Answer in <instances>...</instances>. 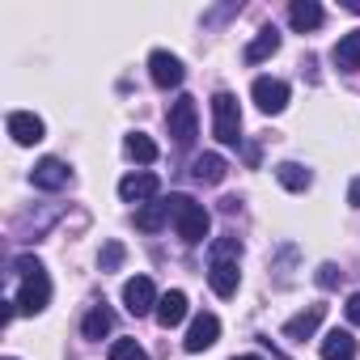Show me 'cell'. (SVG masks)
I'll return each mask as SVG.
<instances>
[{"label":"cell","mask_w":360,"mask_h":360,"mask_svg":"<svg viewBox=\"0 0 360 360\" xmlns=\"http://www.w3.org/2000/svg\"><path fill=\"white\" fill-rule=\"evenodd\" d=\"M165 208H169V221H174L178 238H183L187 246H200V242L208 238L212 217H208V208H204V204H195L191 195H169V200H165Z\"/></svg>","instance_id":"6da1fadb"},{"label":"cell","mask_w":360,"mask_h":360,"mask_svg":"<svg viewBox=\"0 0 360 360\" xmlns=\"http://www.w3.org/2000/svg\"><path fill=\"white\" fill-rule=\"evenodd\" d=\"M165 123H169V136H174L178 148H191L195 136H200V110H195V98H191V94H178V98L169 102Z\"/></svg>","instance_id":"7a4b0ae2"},{"label":"cell","mask_w":360,"mask_h":360,"mask_svg":"<svg viewBox=\"0 0 360 360\" xmlns=\"http://www.w3.org/2000/svg\"><path fill=\"white\" fill-rule=\"evenodd\" d=\"M212 131L221 144H242V110H238V98L225 89L212 98Z\"/></svg>","instance_id":"3957f363"},{"label":"cell","mask_w":360,"mask_h":360,"mask_svg":"<svg viewBox=\"0 0 360 360\" xmlns=\"http://www.w3.org/2000/svg\"><path fill=\"white\" fill-rule=\"evenodd\" d=\"M18 314H43L47 309V301H51V280H47V271H34V276H22V288H18Z\"/></svg>","instance_id":"277c9868"},{"label":"cell","mask_w":360,"mask_h":360,"mask_svg":"<svg viewBox=\"0 0 360 360\" xmlns=\"http://www.w3.org/2000/svg\"><path fill=\"white\" fill-rule=\"evenodd\" d=\"M157 288H153V280L148 276H131L127 284H123V305H127V314H136V318H144V314H157Z\"/></svg>","instance_id":"5b68a950"},{"label":"cell","mask_w":360,"mask_h":360,"mask_svg":"<svg viewBox=\"0 0 360 360\" xmlns=\"http://www.w3.org/2000/svg\"><path fill=\"white\" fill-rule=\"evenodd\" d=\"M148 77H153V85H161V89H178L187 72H183V60H178V56L153 51V56H148Z\"/></svg>","instance_id":"8992f818"},{"label":"cell","mask_w":360,"mask_h":360,"mask_svg":"<svg viewBox=\"0 0 360 360\" xmlns=\"http://www.w3.org/2000/svg\"><path fill=\"white\" fill-rule=\"evenodd\" d=\"M250 98L259 102V110H263V115H280V110L288 106V85H284V81H276V77H259V81H255V89H250Z\"/></svg>","instance_id":"52a82bcc"},{"label":"cell","mask_w":360,"mask_h":360,"mask_svg":"<svg viewBox=\"0 0 360 360\" xmlns=\"http://www.w3.org/2000/svg\"><path fill=\"white\" fill-rule=\"evenodd\" d=\"M30 178H34V187H39V191H64V187L72 183V169H68L60 157H43V161L34 165Z\"/></svg>","instance_id":"ba28073f"},{"label":"cell","mask_w":360,"mask_h":360,"mask_svg":"<svg viewBox=\"0 0 360 360\" xmlns=\"http://www.w3.org/2000/svg\"><path fill=\"white\" fill-rule=\"evenodd\" d=\"M157 191H161V183H157V174H148V169L119 178V195H123L127 204H144V200H157Z\"/></svg>","instance_id":"9c48e42d"},{"label":"cell","mask_w":360,"mask_h":360,"mask_svg":"<svg viewBox=\"0 0 360 360\" xmlns=\"http://www.w3.org/2000/svg\"><path fill=\"white\" fill-rule=\"evenodd\" d=\"M43 131H47V127H43V119H39L34 110H13V115H9V136H13L18 144L30 148V144L43 140Z\"/></svg>","instance_id":"30bf717a"},{"label":"cell","mask_w":360,"mask_h":360,"mask_svg":"<svg viewBox=\"0 0 360 360\" xmlns=\"http://www.w3.org/2000/svg\"><path fill=\"white\" fill-rule=\"evenodd\" d=\"M217 335H221V318H217V314H200V318L191 322V330H187L183 347H187V352H204V347H212V343H217Z\"/></svg>","instance_id":"8fae6325"},{"label":"cell","mask_w":360,"mask_h":360,"mask_svg":"<svg viewBox=\"0 0 360 360\" xmlns=\"http://www.w3.org/2000/svg\"><path fill=\"white\" fill-rule=\"evenodd\" d=\"M322 314H326V305H309V309H301L297 318H288V322H284V339H292V343H301V339H309V335L318 330V322H322Z\"/></svg>","instance_id":"7c38bea8"},{"label":"cell","mask_w":360,"mask_h":360,"mask_svg":"<svg viewBox=\"0 0 360 360\" xmlns=\"http://www.w3.org/2000/svg\"><path fill=\"white\" fill-rule=\"evenodd\" d=\"M187 318V292H178V288H169L161 301H157V322L165 326V330H174L178 322Z\"/></svg>","instance_id":"4fadbf2b"},{"label":"cell","mask_w":360,"mask_h":360,"mask_svg":"<svg viewBox=\"0 0 360 360\" xmlns=\"http://www.w3.org/2000/svg\"><path fill=\"white\" fill-rule=\"evenodd\" d=\"M322 5H318V0H292V5H288V22H292V30H318L322 26Z\"/></svg>","instance_id":"5bb4252c"},{"label":"cell","mask_w":360,"mask_h":360,"mask_svg":"<svg viewBox=\"0 0 360 360\" xmlns=\"http://www.w3.org/2000/svg\"><path fill=\"white\" fill-rule=\"evenodd\" d=\"M208 284H212V292H217V297H233V292H238V284H242L238 263H212V267H208Z\"/></svg>","instance_id":"9a60e30c"},{"label":"cell","mask_w":360,"mask_h":360,"mask_svg":"<svg viewBox=\"0 0 360 360\" xmlns=\"http://www.w3.org/2000/svg\"><path fill=\"white\" fill-rule=\"evenodd\" d=\"M225 157L221 153H204V157H195L191 161V174H195V183H208V187H217L221 178H225Z\"/></svg>","instance_id":"2e32d148"},{"label":"cell","mask_w":360,"mask_h":360,"mask_svg":"<svg viewBox=\"0 0 360 360\" xmlns=\"http://www.w3.org/2000/svg\"><path fill=\"white\" fill-rule=\"evenodd\" d=\"M330 60H335V68H343V72H356V68H360V30L343 34V39L335 43V51H330Z\"/></svg>","instance_id":"e0dca14e"},{"label":"cell","mask_w":360,"mask_h":360,"mask_svg":"<svg viewBox=\"0 0 360 360\" xmlns=\"http://www.w3.org/2000/svg\"><path fill=\"white\" fill-rule=\"evenodd\" d=\"M276 51H280V30H276V26H263L259 39L246 47V64H263V60L276 56Z\"/></svg>","instance_id":"ac0fdd59"},{"label":"cell","mask_w":360,"mask_h":360,"mask_svg":"<svg viewBox=\"0 0 360 360\" xmlns=\"http://www.w3.org/2000/svg\"><path fill=\"white\" fill-rule=\"evenodd\" d=\"M356 356V339L347 330H330L322 339V360H352Z\"/></svg>","instance_id":"d6986e66"},{"label":"cell","mask_w":360,"mask_h":360,"mask_svg":"<svg viewBox=\"0 0 360 360\" xmlns=\"http://www.w3.org/2000/svg\"><path fill=\"white\" fill-rule=\"evenodd\" d=\"M276 178H280V187H288V191H305V187L314 183V174H309L301 161H284V165H276Z\"/></svg>","instance_id":"ffe728a7"},{"label":"cell","mask_w":360,"mask_h":360,"mask_svg":"<svg viewBox=\"0 0 360 360\" xmlns=\"http://www.w3.org/2000/svg\"><path fill=\"white\" fill-rule=\"evenodd\" d=\"M110 326H115V314H110L106 305H94V309L85 314V322H81L85 339H106V335H110Z\"/></svg>","instance_id":"44dd1931"},{"label":"cell","mask_w":360,"mask_h":360,"mask_svg":"<svg viewBox=\"0 0 360 360\" xmlns=\"http://www.w3.org/2000/svg\"><path fill=\"white\" fill-rule=\"evenodd\" d=\"M165 221H169V208H165V200H153V204H144V208L136 212V229H144V233H157Z\"/></svg>","instance_id":"7402d4cb"},{"label":"cell","mask_w":360,"mask_h":360,"mask_svg":"<svg viewBox=\"0 0 360 360\" xmlns=\"http://www.w3.org/2000/svg\"><path fill=\"white\" fill-rule=\"evenodd\" d=\"M123 148H127V157L140 161V165H153V161H157V144H153L144 131H131V136L123 140Z\"/></svg>","instance_id":"603a6c76"},{"label":"cell","mask_w":360,"mask_h":360,"mask_svg":"<svg viewBox=\"0 0 360 360\" xmlns=\"http://www.w3.org/2000/svg\"><path fill=\"white\" fill-rule=\"evenodd\" d=\"M238 259H242V242L233 233H225V238L212 242V263H238Z\"/></svg>","instance_id":"cb8c5ba5"},{"label":"cell","mask_w":360,"mask_h":360,"mask_svg":"<svg viewBox=\"0 0 360 360\" xmlns=\"http://www.w3.org/2000/svg\"><path fill=\"white\" fill-rule=\"evenodd\" d=\"M110 360H148V352L136 339H115L110 343Z\"/></svg>","instance_id":"d4e9b609"},{"label":"cell","mask_w":360,"mask_h":360,"mask_svg":"<svg viewBox=\"0 0 360 360\" xmlns=\"http://www.w3.org/2000/svg\"><path fill=\"white\" fill-rule=\"evenodd\" d=\"M98 263H102V271H115V267L123 263V246H119V242H106V246H102V259H98Z\"/></svg>","instance_id":"484cf974"},{"label":"cell","mask_w":360,"mask_h":360,"mask_svg":"<svg viewBox=\"0 0 360 360\" xmlns=\"http://www.w3.org/2000/svg\"><path fill=\"white\" fill-rule=\"evenodd\" d=\"M339 276H343V271H339L335 263H322V267H318V284H322V288H335Z\"/></svg>","instance_id":"4316f807"},{"label":"cell","mask_w":360,"mask_h":360,"mask_svg":"<svg viewBox=\"0 0 360 360\" xmlns=\"http://www.w3.org/2000/svg\"><path fill=\"white\" fill-rule=\"evenodd\" d=\"M343 314H347V322H352V326H360V292H352V297H347Z\"/></svg>","instance_id":"83f0119b"},{"label":"cell","mask_w":360,"mask_h":360,"mask_svg":"<svg viewBox=\"0 0 360 360\" xmlns=\"http://www.w3.org/2000/svg\"><path fill=\"white\" fill-rule=\"evenodd\" d=\"M347 204L360 208V178H352V187H347Z\"/></svg>","instance_id":"f1b7e54d"},{"label":"cell","mask_w":360,"mask_h":360,"mask_svg":"<svg viewBox=\"0 0 360 360\" xmlns=\"http://www.w3.org/2000/svg\"><path fill=\"white\" fill-rule=\"evenodd\" d=\"M347 9H352V13H360V0H347Z\"/></svg>","instance_id":"f546056e"},{"label":"cell","mask_w":360,"mask_h":360,"mask_svg":"<svg viewBox=\"0 0 360 360\" xmlns=\"http://www.w3.org/2000/svg\"><path fill=\"white\" fill-rule=\"evenodd\" d=\"M233 360H263V356H233Z\"/></svg>","instance_id":"4dcf8cb0"},{"label":"cell","mask_w":360,"mask_h":360,"mask_svg":"<svg viewBox=\"0 0 360 360\" xmlns=\"http://www.w3.org/2000/svg\"><path fill=\"white\" fill-rule=\"evenodd\" d=\"M5 360H13V356H5Z\"/></svg>","instance_id":"1f68e13d"}]
</instances>
